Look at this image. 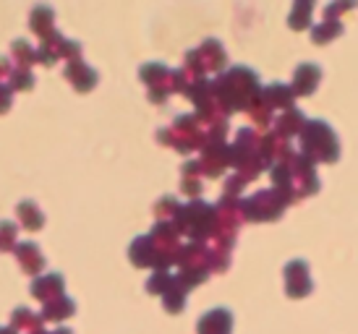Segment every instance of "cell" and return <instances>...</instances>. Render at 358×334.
Here are the masks:
<instances>
[{"instance_id": "cell-22", "label": "cell", "mask_w": 358, "mask_h": 334, "mask_svg": "<svg viewBox=\"0 0 358 334\" xmlns=\"http://www.w3.org/2000/svg\"><path fill=\"white\" fill-rule=\"evenodd\" d=\"M31 84H34V76H31V71L29 68H16L10 71V76H8V87L10 89H31Z\"/></svg>"}, {"instance_id": "cell-12", "label": "cell", "mask_w": 358, "mask_h": 334, "mask_svg": "<svg viewBox=\"0 0 358 334\" xmlns=\"http://www.w3.org/2000/svg\"><path fill=\"white\" fill-rule=\"evenodd\" d=\"M288 290L290 295H306L311 290V279H308V272H306V264L303 261H293L288 264Z\"/></svg>"}, {"instance_id": "cell-8", "label": "cell", "mask_w": 358, "mask_h": 334, "mask_svg": "<svg viewBox=\"0 0 358 334\" xmlns=\"http://www.w3.org/2000/svg\"><path fill=\"white\" fill-rule=\"evenodd\" d=\"M13 254H16L21 269H24L27 275L40 277V272L45 269V256H42V251H40L37 243H31V240H21V243H16Z\"/></svg>"}, {"instance_id": "cell-10", "label": "cell", "mask_w": 358, "mask_h": 334, "mask_svg": "<svg viewBox=\"0 0 358 334\" xmlns=\"http://www.w3.org/2000/svg\"><path fill=\"white\" fill-rule=\"evenodd\" d=\"M230 326H233V316L228 308H215L201 316L196 329L199 334H230Z\"/></svg>"}, {"instance_id": "cell-18", "label": "cell", "mask_w": 358, "mask_h": 334, "mask_svg": "<svg viewBox=\"0 0 358 334\" xmlns=\"http://www.w3.org/2000/svg\"><path fill=\"white\" fill-rule=\"evenodd\" d=\"M186 290H189V287L183 285L178 277H176V279H173V285L168 287V293L162 295L165 308H168V311H180V308H183V303H186Z\"/></svg>"}, {"instance_id": "cell-17", "label": "cell", "mask_w": 358, "mask_h": 334, "mask_svg": "<svg viewBox=\"0 0 358 334\" xmlns=\"http://www.w3.org/2000/svg\"><path fill=\"white\" fill-rule=\"evenodd\" d=\"M52 19H55V16H52V10L48 8V6H37V8L31 10L29 27L37 31L40 37H45V34H50L52 31Z\"/></svg>"}, {"instance_id": "cell-9", "label": "cell", "mask_w": 358, "mask_h": 334, "mask_svg": "<svg viewBox=\"0 0 358 334\" xmlns=\"http://www.w3.org/2000/svg\"><path fill=\"white\" fill-rule=\"evenodd\" d=\"M131 261L136 266H155L157 269V261H159V248L157 243L152 240V235H141L136 238L134 243H131Z\"/></svg>"}, {"instance_id": "cell-24", "label": "cell", "mask_w": 358, "mask_h": 334, "mask_svg": "<svg viewBox=\"0 0 358 334\" xmlns=\"http://www.w3.org/2000/svg\"><path fill=\"white\" fill-rule=\"evenodd\" d=\"M178 209H180V204L176 201V198L162 196L157 204H155V215H157V217H176V215H178Z\"/></svg>"}, {"instance_id": "cell-15", "label": "cell", "mask_w": 358, "mask_h": 334, "mask_svg": "<svg viewBox=\"0 0 358 334\" xmlns=\"http://www.w3.org/2000/svg\"><path fill=\"white\" fill-rule=\"evenodd\" d=\"M73 311H76L73 300L66 298V295H60V298H55V300H50V303H45V308H42V319H45V321H60V319L71 316Z\"/></svg>"}, {"instance_id": "cell-19", "label": "cell", "mask_w": 358, "mask_h": 334, "mask_svg": "<svg viewBox=\"0 0 358 334\" xmlns=\"http://www.w3.org/2000/svg\"><path fill=\"white\" fill-rule=\"evenodd\" d=\"M317 81H319V71L314 68V66H301V68L296 71V92H299V94H308Z\"/></svg>"}, {"instance_id": "cell-13", "label": "cell", "mask_w": 358, "mask_h": 334, "mask_svg": "<svg viewBox=\"0 0 358 334\" xmlns=\"http://www.w3.org/2000/svg\"><path fill=\"white\" fill-rule=\"evenodd\" d=\"M42 314H34V311H29L27 305H21V308H16L13 314H10V329H16V332H21V329H27V332H40L42 329Z\"/></svg>"}, {"instance_id": "cell-6", "label": "cell", "mask_w": 358, "mask_h": 334, "mask_svg": "<svg viewBox=\"0 0 358 334\" xmlns=\"http://www.w3.org/2000/svg\"><path fill=\"white\" fill-rule=\"evenodd\" d=\"M199 162H201V173H207L212 177L220 175L230 165V147L225 141H207Z\"/></svg>"}, {"instance_id": "cell-21", "label": "cell", "mask_w": 358, "mask_h": 334, "mask_svg": "<svg viewBox=\"0 0 358 334\" xmlns=\"http://www.w3.org/2000/svg\"><path fill=\"white\" fill-rule=\"evenodd\" d=\"M16 233H19L16 222H10V219H3V222H0V251L16 248Z\"/></svg>"}, {"instance_id": "cell-27", "label": "cell", "mask_w": 358, "mask_h": 334, "mask_svg": "<svg viewBox=\"0 0 358 334\" xmlns=\"http://www.w3.org/2000/svg\"><path fill=\"white\" fill-rule=\"evenodd\" d=\"M48 334H73L69 329V326H60V329H55V332H48Z\"/></svg>"}, {"instance_id": "cell-4", "label": "cell", "mask_w": 358, "mask_h": 334, "mask_svg": "<svg viewBox=\"0 0 358 334\" xmlns=\"http://www.w3.org/2000/svg\"><path fill=\"white\" fill-rule=\"evenodd\" d=\"M282 212V198L278 191H259L257 196L243 201V217L246 219H275Z\"/></svg>"}, {"instance_id": "cell-25", "label": "cell", "mask_w": 358, "mask_h": 334, "mask_svg": "<svg viewBox=\"0 0 358 334\" xmlns=\"http://www.w3.org/2000/svg\"><path fill=\"white\" fill-rule=\"evenodd\" d=\"M10 92H13V89H10L8 84H0V112H6V110L10 108Z\"/></svg>"}, {"instance_id": "cell-26", "label": "cell", "mask_w": 358, "mask_h": 334, "mask_svg": "<svg viewBox=\"0 0 358 334\" xmlns=\"http://www.w3.org/2000/svg\"><path fill=\"white\" fill-rule=\"evenodd\" d=\"M10 63H8V58H0V79H3V76H10Z\"/></svg>"}, {"instance_id": "cell-2", "label": "cell", "mask_w": 358, "mask_h": 334, "mask_svg": "<svg viewBox=\"0 0 358 334\" xmlns=\"http://www.w3.org/2000/svg\"><path fill=\"white\" fill-rule=\"evenodd\" d=\"M157 138L165 141V144H173L180 152H191V149H199L207 144V133L201 131L199 118H194V115H180V118H176V123L168 131H159Z\"/></svg>"}, {"instance_id": "cell-23", "label": "cell", "mask_w": 358, "mask_h": 334, "mask_svg": "<svg viewBox=\"0 0 358 334\" xmlns=\"http://www.w3.org/2000/svg\"><path fill=\"white\" fill-rule=\"evenodd\" d=\"M301 112H296V110H290L288 115H282V118L278 120V131H282V133H296V131H301Z\"/></svg>"}, {"instance_id": "cell-16", "label": "cell", "mask_w": 358, "mask_h": 334, "mask_svg": "<svg viewBox=\"0 0 358 334\" xmlns=\"http://www.w3.org/2000/svg\"><path fill=\"white\" fill-rule=\"evenodd\" d=\"M10 55H13V63H19V68H29L37 60V50L27 40H13L10 42Z\"/></svg>"}, {"instance_id": "cell-1", "label": "cell", "mask_w": 358, "mask_h": 334, "mask_svg": "<svg viewBox=\"0 0 358 334\" xmlns=\"http://www.w3.org/2000/svg\"><path fill=\"white\" fill-rule=\"evenodd\" d=\"M176 227H178L180 233L194 238L196 243H201L204 238L217 233V209L204 204V201H189L186 207L178 209Z\"/></svg>"}, {"instance_id": "cell-7", "label": "cell", "mask_w": 358, "mask_h": 334, "mask_svg": "<svg viewBox=\"0 0 358 334\" xmlns=\"http://www.w3.org/2000/svg\"><path fill=\"white\" fill-rule=\"evenodd\" d=\"M63 287H66L63 275H58V272H48V275L34 277V282H31V295L40 298V300H45V303H50V300H55V298L63 295Z\"/></svg>"}, {"instance_id": "cell-11", "label": "cell", "mask_w": 358, "mask_h": 334, "mask_svg": "<svg viewBox=\"0 0 358 334\" xmlns=\"http://www.w3.org/2000/svg\"><path fill=\"white\" fill-rule=\"evenodd\" d=\"M66 76L73 81V87L79 89V92H90L94 84H97V73L84 63V60H69V66H66Z\"/></svg>"}, {"instance_id": "cell-20", "label": "cell", "mask_w": 358, "mask_h": 334, "mask_svg": "<svg viewBox=\"0 0 358 334\" xmlns=\"http://www.w3.org/2000/svg\"><path fill=\"white\" fill-rule=\"evenodd\" d=\"M173 279H176V277L170 275L168 269H157V272L150 277L147 290H150V293H157V295H165V293H168V287L173 285Z\"/></svg>"}, {"instance_id": "cell-5", "label": "cell", "mask_w": 358, "mask_h": 334, "mask_svg": "<svg viewBox=\"0 0 358 334\" xmlns=\"http://www.w3.org/2000/svg\"><path fill=\"white\" fill-rule=\"evenodd\" d=\"M141 79L150 84V99L152 102H162L173 92V71L162 63H147L141 68Z\"/></svg>"}, {"instance_id": "cell-3", "label": "cell", "mask_w": 358, "mask_h": 334, "mask_svg": "<svg viewBox=\"0 0 358 334\" xmlns=\"http://www.w3.org/2000/svg\"><path fill=\"white\" fill-rule=\"evenodd\" d=\"M324 141H327V144H338V141H335V133L327 128V123H319V120L306 123V128H303V144H306V152L319 154V159H335L338 157V149L324 147Z\"/></svg>"}, {"instance_id": "cell-28", "label": "cell", "mask_w": 358, "mask_h": 334, "mask_svg": "<svg viewBox=\"0 0 358 334\" xmlns=\"http://www.w3.org/2000/svg\"><path fill=\"white\" fill-rule=\"evenodd\" d=\"M0 334H19L16 329H10V326H0Z\"/></svg>"}, {"instance_id": "cell-14", "label": "cell", "mask_w": 358, "mask_h": 334, "mask_svg": "<svg viewBox=\"0 0 358 334\" xmlns=\"http://www.w3.org/2000/svg\"><path fill=\"white\" fill-rule=\"evenodd\" d=\"M16 217H19V222L27 230H40L42 225H45V215H42V209L34 204V201H29V198H24V201H19V207H16Z\"/></svg>"}]
</instances>
